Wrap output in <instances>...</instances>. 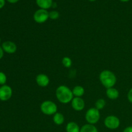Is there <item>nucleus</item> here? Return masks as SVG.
Segmentation results:
<instances>
[{
    "instance_id": "5",
    "label": "nucleus",
    "mask_w": 132,
    "mask_h": 132,
    "mask_svg": "<svg viewBox=\"0 0 132 132\" xmlns=\"http://www.w3.org/2000/svg\"><path fill=\"white\" fill-rule=\"evenodd\" d=\"M104 126L110 130H116L121 125L120 119L116 116H107L104 121Z\"/></svg>"
},
{
    "instance_id": "12",
    "label": "nucleus",
    "mask_w": 132,
    "mask_h": 132,
    "mask_svg": "<svg viewBox=\"0 0 132 132\" xmlns=\"http://www.w3.org/2000/svg\"><path fill=\"white\" fill-rule=\"evenodd\" d=\"M36 3L37 6L40 7V9L47 10L52 6L53 1L52 0H36Z\"/></svg>"
},
{
    "instance_id": "21",
    "label": "nucleus",
    "mask_w": 132,
    "mask_h": 132,
    "mask_svg": "<svg viewBox=\"0 0 132 132\" xmlns=\"http://www.w3.org/2000/svg\"><path fill=\"white\" fill-rule=\"evenodd\" d=\"M127 98H128V100L129 101V102L132 104V88H130V90H129L128 92Z\"/></svg>"
},
{
    "instance_id": "19",
    "label": "nucleus",
    "mask_w": 132,
    "mask_h": 132,
    "mask_svg": "<svg viewBox=\"0 0 132 132\" xmlns=\"http://www.w3.org/2000/svg\"><path fill=\"white\" fill-rule=\"evenodd\" d=\"M59 18V13L56 10H52L49 12V18L52 20H55Z\"/></svg>"
},
{
    "instance_id": "14",
    "label": "nucleus",
    "mask_w": 132,
    "mask_h": 132,
    "mask_svg": "<svg viewBox=\"0 0 132 132\" xmlns=\"http://www.w3.org/2000/svg\"><path fill=\"white\" fill-rule=\"evenodd\" d=\"M85 88L80 85L74 86L73 88L72 89V93H73V96L76 97H81L85 94Z\"/></svg>"
},
{
    "instance_id": "6",
    "label": "nucleus",
    "mask_w": 132,
    "mask_h": 132,
    "mask_svg": "<svg viewBox=\"0 0 132 132\" xmlns=\"http://www.w3.org/2000/svg\"><path fill=\"white\" fill-rule=\"evenodd\" d=\"M33 18L35 22L37 23H39V24L44 23L48 19L49 12L47 11V10L39 9L35 12Z\"/></svg>"
},
{
    "instance_id": "22",
    "label": "nucleus",
    "mask_w": 132,
    "mask_h": 132,
    "mask_svg": "<svg viewBox=\"0 0 132 132\" xmlns=\"http://www.w3.org/2000/svg\"><path fill=\"white\" fill-rule=\"evenodd\" d=\"M122 132H132V126H128V127L125 128V130H123Z\"/></svg>"
},
{
    "instance_id": "11",
    "label": "nucleus",
    "mask_w": 132,
    "mask_h": 132,
    "mask_svg": "<svg viewBox=\"0 0 132 132\" xmlns=\"http://www.w3.org/2000/svg\"><path fill=\"white\" fill-rule=\"evenodd\" d=\"M106 95L108 97V99H111V100H116V99H118L119 96V92L117 88L114 87L109 88L106 89Z\"/></svg>"
},
{
    "instance_id": "18",
    "label": "nucleus",
    "mask_w": 132,
    "mask_h": 132,
    "mask_svg": "<svg viewBox=\"0 0 132 132\" xmlns=\"http://www.w3.org/2000/svg\"><path fill=\"white\" fill-rule=\"evenodd\" d=\"M62 64L65 68H70L72 64V61L69 57H64L62 59Z\"/></svg>"
},
{
    "instance_id": "3",
    "label": "nucleus",
    "mask_w": 132,
    "mask_h": 132,
    "mask_svg": "<svg viewBox=\"0 0 132 132\" xmlns=\"http://www.w3.org/2000/svg\"><path fill=\"white\" fill-rule=\"evenodd\" d=\"M40 110L46 116H54L57 112V106L52 101H45L41 104Z\"/></svg>"
},
{
    "instance_id": "17",
    "label": "nucleus",
    "mask_w": 132,
    "mask_h": 132,
    "mask_svg": "<svg viewBox=\"0 0 132 132\" xmlns=\"http://www.w3.org/2000/svg\"><path fill=\"white\" fill-rule=\"evenodd\" d=\"M106 105V102L104 99H99L95 102V108L100 111L101 110L104 109Z\"/></svg>"
},
{
    "instance_id": "25",
    "label": "nucleus",
    "mask_w": 132,
    "mask_h": 132,
    "mask_svg": "<svg viewBox=\"0 0 132 132\" xmlns=\"http://www.w3.org/2000/svg\"><path fill=\"white\" fill-rule=\"evenodd\" d=\"M8 2H9L10 3H15L18 2L19 0H6Z\"/></svg>"
},
{
    "instance_id": "24",
    "label": "nucleus",
    "mask_w": 132,
    "mask_h": 132,
    "mask_svg": "<svg viewBox=\"0 0 132 132\" xmlns=\"http://www.w3.org/2000/svg\"><path fill=\"white\" fill-rule=\"evenodd\" d=\"M5 5V0H0V9H2Z\"/></svg>"
},
{
    "instance_id": "27",
    "label": "nucleus",
    "mask_w": 132,
    "mask_h": 132,
    "mask_svg": "<svg viewBox=\"0 0 132 132\" xmlns=\"http://www.w3.org/2000/svg\"><path fill=\"white\" fill-rule=\"evenodd\" d=\"M89 1H95V0H89Z\"/></svg>"
},
{
    "instance_id": "26",
    "label": "nucleus",
    "mask_w": 132,
    "mask_h": 132,
    "mask_svg": "<svg viewBox=\"0 0 132 132\" xmlns=\"http://www.w3.org/2000/svg\"><path fill=\"white\" fill-rule=\"evenodd\" d=\"M119 1H122V2H127V1H129L130 0H119Z\"/></svg>"
},
{
    "instance_id": "8",
    "label": "nucleus",
    "mask_w": 132,
    "mask_h": 132,
    "mask_svg": "<svg viewBox=\"0 0 132 132\" xmlns=\"http://www.w3.org/2000/svg\"><path fill=\"white\" fill-rule=\"evenodd\" d=\"M72 108L77 112H80L84 110L85 107V102L81 97H74L71 102Z\"/></svg>"
},
{
    "instance_id": "1",
    "label": "nucleus",
    "mask_w": 132,
    "mask_h": 132,
    "mask_svg": "<svg viewBox=\"0 0 132 132\" xmlns=\"http://www.w3.org/2000/svg\"><path fill=\"white\" fill-rule=\"evenodd\" d=\"M55 95L58 101L62 104H68L71 103L74 97L72 90L65 85H61L57 88Z\"/></svg>"
},
{
    "instance_id": "10",
    "label": "nucleus",
    "mask_w": 132,
    "mask_h": 132,
    "mask_svg": "<svg viewBox=\"0 0 132 132\" xmlns=\"http://www.w3.org/2000/svg\"><path fill=\"white\" fill-rule=\"evenodd\" d=\"M36 82L40 87H46L50 84V78L45 73H39L36 76Z\"/></svg>"
},
{
    "instance_id": "9",
    "label": "nucleus",
    "mask_w": 132,
    "mask_h": 132,
    "mask_svg": "<svg viewBox=\"0 0 132 132\" xmlns=\"http://www.w3.org/2000/svg\"><path fill=\"white\" fill-rule=\"evenodd\" d=\"M1 47L4 52H6L7 54H14L17 51V45H15V43L11 41H4L2 43Z\"/></svg>"
},
{
    "instance_id": "13",
    "label": "nucleus",
    "mask_w": 132,
    "mask_h": 132,
    "mask_svg": "<svg viewBox=\"0 0 132 132\" xmlns=\"http://www.w3.org/2000/svg\"><path fill=\"white\" fill-rule=\"evenodd\" d=\"M81 128L76 122H69L66 126L67 132H80Z\"/></svg>"
},
{
    "instance_id": "4",
    "label": "nucleus",
    "mask_w": 132,
    "mask_h": 132,
    "mask_svg": "<svg viewBox=\"0 0 132 132\" xmlns=\"http://www.w3.org/2000/svg\"><path fill=\"white\" fill-rule=\"evenodd\" d=\"M100 112L95 107L89 108L85 113V120L90 125H95V124L97 123L100 119Z\"/></svg>"
},
{
    "instance_id": "16",
    "label": "nucleus",
    "mask_w": 132,
    "mask_h": 132,
    "mask_svg": "<svg viewBox=\"0 0 132 132\" xmlns=\"http://www.w3.org/2000/svg\"><path fill=\"white\" fill-rule=\"evenodd\" d=\"M80 132H98V130L95 125L88 123L81 128Z\"/></svg>"
},
{
    "instance_id": "28",
    "label": "nucleus",
    "mask_w": 132,
    "mask_h": 132,
    "mask_svg": "<svg viewBox=\"0 0 132 132\" xmlns=\"http://www.w3.org/2000/svg\"><path fill=\"white\" fill-rule=\"evenodd\" d=\"M1 37H0V43H1Z\"/></svg>"
},
{
    "instance_id": "2",
    "label": "nucleus",
    "mask_w": 132,
    "mask_h": 132,
    "mask_svg": "<svg viewBox=\"0 0 132 132\" xmlns=\"http://www.w3.org/2000/svg\"><path fill=\"white\" fill-rule=\"evenodd\" d=\"M99 81L103 86L107 89L115 86L117 82V77L112 71L104 70L99 74Z\"/></svg>"
},
{
    "instance_id": "7",
    "label": "nucleus",
    "mask_w": 132,
    "mask_h": 132,
    "mask_svg": "<svg viewBox=\"0 0 132 132\" xmlns=\"http://www.w3.org/2000/svg\"><path fill=\"white\" fill-rule=\"evenodd\" d=\"M12 89L9 85H3L0 87V100L6 101L12 96Z\"/></svg>"
},
{
    "instance_id": "15",
    "label": "nucleus",
    "mask_w": 132,
    "mask_h": 132,
    "mask_svg": "<svg viewBox=\"0 0 132 132\" xmlns=\"http://www.w3.org/2000/svg\"><path fill=\"white\" fill-rule=\"evenodd\" d=\"M53 121L56 125H61L64 122V117L62 113L57 112L53 116Z\"/></svg>"
},
{
    "instance_id": "20",
    "label": "nucleus",
    "mask_w": 132,
    "mask_h": 132,
    "mask_svg": "<svg viewBox=\"0 0 132 132\" xmlns=\"http://www.w3.org/2000/svg\"><path fill=\"white\" fill-rule=\"evenodd\" d=\"M7 81V77L5 75V73L3 72H0V85H5V83Z\"/></svg>"
},
{
    "instance_id": "23",
    "label": "nucleus",
    "mask_w": 132,
    "mask_h": 132,
    "mask_svg": "<svg viewBox=\"0 0 132 132\" xmlns=\"http://www.w3.org/2000/svg\"><path fill=\"white\" fill-rule=\"evenodd\" d=\"M3 55H4V51L3 50L2 47L0 46V60L2 59V57H3Z\"/></svg>"
}]
</instances>
